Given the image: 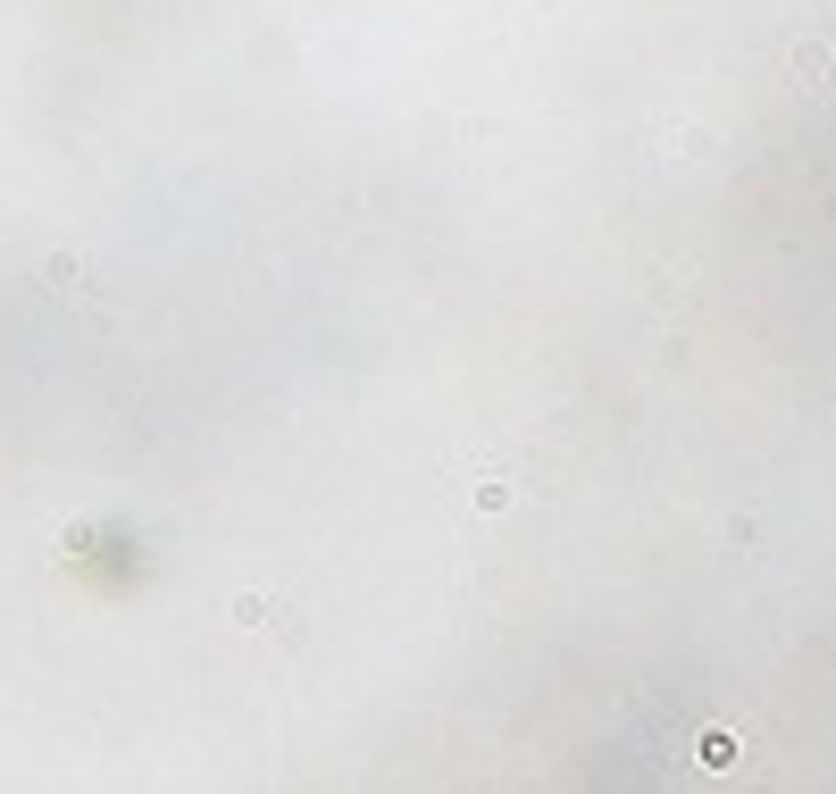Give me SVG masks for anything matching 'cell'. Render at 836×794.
<instances>
[{"mask_svg":"<svg viewBox=\"0 0 836 794\" xmlns=\"http://www.w3.org/2000/svg\"><path fill=\"white\" fill-rule=\"evenodd\" d=\"M42 276H51L59 293H84V276H92V268H84V251H51V260H42Z\"/></svg>","mask_w":836,"mask_h":794,"instance_id":"obj_2","label":"cell"},{"mask_svg":"<svg viewBox=\"0 0 836 794\" xmlns=\"http://www.w3.org/2000/svg\"><path fill=\"white\" fill-rule=\"evenodd\" d=\"M469 502L485 510V519H502V510L519 502V485H510V477H477V485H469Z\"/></svg>","mask_w":836,"mask_h":794,"instance_id":"obj_1","label":"cell"},{"mask_svg":"<svg viewBox=\"0 0 836 794\" xmlns=\"http://www.w3.org/2000/svg\"><path fill=\"white\" fill-rule=\"evenodd\" d=\"M736 753H745V744H736L728 728H711V736H703V769H736Z\"/></svg>","mask_w":836,"mask_h":794,"instance_id":"obj_3","label":"cell"},{"mask_svg":"<svg viewBox=\"0 0 836 794\" xmlns=\"http://www.w3.org/2000/svg\"><path fill=\"white\" fill-rule=\"evenodd\" d=\"M703 143H711L703 126H678V134H669V159H703Z\"/></svg>","mask_w":836,"mask_h":794,"instance_id":"obj_5","label":"cell"},{"mask_svg":"<svg viewBox=\"0 0 836 794\" xmlns=\"http://www.w3.org/2000/svg\"><path fill=\"white\" fill-rule=\"evenodd\" d=\"M268 619H276L268 594H235V627H268Z\"/></svg>","mask_w":836,"mask_h":794,"instance_id":"obj_4","label":"cell"}]
</instances>
